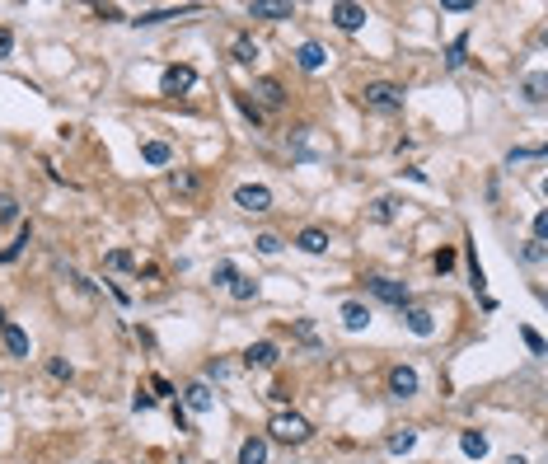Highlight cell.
I'll return each mask as SVG.
<instances>
[{"instance_id":"obj_22","label":"cell","mask_w":548,"mask_h":464,"mask_svg":"<svg viewBox=\"0 0 548 464\" xmlns=\"http://www.w3.org/2000/svg\"><path fill=\"white\" fill-rule=\"evenodd\" d=\"M459 445H464V455H469V460H483V455H488V436H483V431H464V436H459Z\"/></svg>"},{"instance_id":"obj_25","label":"cell","mask_w":548,"mask_h":464,"mask_svg":"<svg viewBox=\"0 0 548 464\" xmlns=\"http://www.w3.org/2000/svg\"><path fill=\"white\" fill-rule=\"evenodd\" d=\"M230 295H235V300H244V305H248V300H253V295H258V282H253V277H235V282H230Z\"/></svg>"},{"instance_id":"obj_10","label":"cell","mask_w":548,"mask_h":464,"mask_svg":"<svg viewBox=\"0 0 548 464\" xmlns=\"http://www.w3.org/2000/svg\"><path fill=\"white\" fill-rule=\"evenodd\" d=\"M192 85H197V70H192V66H169L164 80H159V90H164V94H188Z\"/></svg>"},{"instance_id":"obj_24","label":"cell","mask_w":548,"mask_h":464,"mask_svg":"<svg viewBox=\"0 0 548 464\" xmlns=\"http://www.w3.org/2000/svg\"><path fill=\"white\" fill-rule=\"evenodd\" d=\"M141 159H146V164H169V146L164 141H146V146H141Z\"/></svg>"},{"instance_id":"obj_30","label":"cell","mask_w":548,"mask_h":464,"mask_svg":"<svg viewBox=\"0 0 548 464\" xmlns=\"http://www.w3.org/2000/svg\"><path fill=\"white\" fill-rule=\"evenodd\" d=\"M525 99H529V103H544V75H539V70L525 80Z\"/></svg>"},{"instance_id":"obj_42","label":"cell","mask_w":548,"mask_h":464,"mask_svg":"<svg viewBox=\"0 0 548 464\" xmlns=\"http://www.w3.org/2000/svg\"><path fill=\"white\" fill-rule=\"evenodd\" d=\"M150 389H155V399H159V394H174V385H169L164 375H155V380H150Z\"/></svg>"},{"instance_id":"obj_15","label":"cell","mask_w":548,"mask_h":464,"mask_svg":"<svg viewBox=\"0 0 548 464\" xmlns=\"http://www.w3.org/2000/svg\"><path fill=\"white\" fill-rule=\"evenodd\" d=\"M28 244H33V226L23 221V226H19V235H14V244H5V249H0V268H5V263H14L23 249H28Z\"/></svg>"},{"instance_id":"obj_21","label":"cell","mask_w":548,"mask_h":464,"mask_svg":"<svg viewBox=\"0 0 548 464\" xmlns=\"http://www.w3.org/2000/svg\"><path fill=\"white\" fill-rule=\"evenodd\" d=\"M230 57H235L239 66H248V61L258 57V47H253V38H244V33H239V38H230Z\"/></svg>"},{"instance_id":"obj_4","label":"cell","mask_w":548,"mask_h":464,"mask_svg":"<svg viewBox=\"0 0 548 464\" xmlns=\"http://www.w3.org/2000/svg\"><path fill=\"white\" fill-rule=\"evenodd\" d=\"M248 94H253L248 103H253L258 113H263V108H281V103H286V90H281V80H272V75H258Z\"/></svg>"},{"instance_id":"obj_11","label":"cell","mask_w":548,"mask_h":464,"mask_svg":"<svg viewBox=\"0 0 548 464\" xmlns=\"http://www.w3.org/2000/svg\"><path fill=\"white\" fill-rule=\"evenodd\" d=\"M417 385H422V380H417L413 366H394V371H389V394L394 399H413Z\"/></svg>"},{"instance_id":"obj_2","label":"cell","mask_w":548,"mask_h":464,"mask_svg":"<svg viewBox=\"0 0 548 464\" xmlns=\"http://www.w3.org/2000/svg\"><path fill=\"white\" fill-rule=\"evenodd\" d=\"M291 155L295 159H328L333 155V141H328L319 127H295L291 132Z\"/></svg>"},{"instance_id":"obj_34","label":"cell","mask_w":548,"mask_h":464,"mask_svg":"<svg viewBox=\"0 0 548 464\" xmlns=\"http://www.w3.org/2000/svg\"><path fill=\"white\" fill-rule=\"evenodd\" d=\"M47 371H52L56 380H70V375H75V371H70V362H61V357H52V362H47Z\"/></svg>"},{"instance_id":"obj_41","label":"cell","mask_w":548,"mask_h":464,"mask_svg":"<svg viewBox=\"0 0 548 464\" xmlns=\"http://www.w3.org/2000/svg\"><path fill=\"white\" fill-rule=\"evenodd\" d=\"M10 52H14V33H10V28H0V57H10Z\"/></svg>"},{"instance_id":"obj_5","label":"cell","mask_w":548,"mask_h":464,"mask_svg":"<svg viewBox=\"0 0 548 464\" xmlns=\"http://www.w3.org/2000/svg\"><path fill=\"white\" fill-rule=\"evenodd\" d=\"M366 5H352V0H337L333 5V23L342 28V33H357V28H366Z\"/></svg>"},{"instance_id":"obj_32","label":"cell","mask_w":548,"mask_h":464,"mask_svg":"<svg viewBox=\"0 0 548 464\" xmlns=\"http://www.w3.org/2000/svg\"><path fill=\"white\" fill-rule=\"evenodd\" d=\"M174 193H197V174H174Z\"/></svg>"},{"instance_id":"obj_7","label":"cell","mask_w":548,"mask_h":464,"mask_svg":"<svg viewBox=\"0 0 548 464\" xmlns=\"http://www.w3.org/2000/svg\"><path fill=\"white\" fill-rule=\"evenodd\" d=\"M403 324H408L413 338H431V333H436V315L422 310V305H403Z\"/></svg>"},{"instance_id":"obj_13","label":"cell","mask_w":548,"mask_h":464,"mask_svg":"<svg viewBox=\"0 0 548 464\" xmlns=\"http://www.w3.org/2000/svg\"><path fill=\"white\" fill-rule=\"evenodd\" d=\"M197 5H164V10H146V14H136V28H155V23H164V19H179V14H192Z\"/></svg>"},{"instance_id":"obj_17","label":"cell","mask_w":548,"mask_h":464,"mask_svg":"<svg viewBox=\"0 0 548 464\" xmlns=\"http://www.w3.org/2000/svg\"><path fill=\"white\" fill-rule=\"evenodd\" d=\"M295 61H300V70H324V61H328V52L319 43H305L300 52H295Z\"/></svg>"},{"instance_id":"obj_35","label":"cell","mask_w":548,"mask_h":464,"mask_svg":"<svg viewBox=\"0 0 548 464\" xmlns=\"http://www.w3.org/2000/svg\"><path fill=\"white\" fill-rule=\"evenodd\" d=\"M394 197H380V202H375V221H394Z\"/></svg>"},{"instance_id":"obj_38","label":"cell","mask_w":548,"mask_h":464,"mask_svg":"<svg viewBox=\"0 0 548 464\" xmlns=\"http://www.w3.org/2000/svg\"><path fill=\"white\" fill-rule=\"evenodd\" d=\"M277 249H281L277 235H258V253H277Z\"/></svg>"},{"instance_id":"obj_14","label":"cell","mask_w":548,"mask_h":464,"mask_svg":"<svg viewBox=\"0 0 548 464\" xmlns=\"http://www.w3.org/2000/svg\"><path fill=\"white\" fill-rule=\"evenodd\" d=\"M277 342H253V347L244 352V366H258V371H268V366H277Z\"/></svg>"},{"instance_id":"obj_44","label":"cell","mask_w":548,"mask_h":464,"mask_svg":"<svg viewBox=\"0 0 548 464\" xmlns=\"http://www.w3.org/2000/svg\"><path fill=\"white\" fill-rule=\"evenodd\" d=\"M0 329H5V305H0Z\"/></svg>"},{"instance_id":"obj_19","label":"cell","mask_w":548,"mask_h":464,"mask_svg":"<svg viewBox=\"0 0 548 464\" xmlns=\"http://www.w3.org/2000/svg\"><path fill=\"white\" fill-rule=\"evenodd\" d=\"M342 324H347L352 333H361V329L370 324V310L361 305V300H347V305H342Z\"/></svg>"},{"instance_id":"obj_27","label":"cell","mask_w":548,"mask_h":464,"mask_svg":"<svg viewBox=\"0 0 548 464\" xmlns=\"http://www.w3.org/2000/svg\"><path fill=\"white\" fill-rule=\"evenodd\" d=\"M529 159H534V164H544V146H534V150H511V155H506V164H529Z\"/></svg>"},{"instance_id":"obj_39","label":"cell","mask_w":548,"mask_h":464,"mask_svg":"<svg viewBox=\"0 0 548 464\" xmlns=\"http://www.w3.org/2000/svg\"><path fill=\"white\" fill-rule=\"evenodd\" d=\"M450 268H455V249H441L436 253V272H450Z\"/></svg>"},{"instance_id":"obj_29","label":"cell","mask_w":548,"mask_h":464,"mask_svg":"<svg viewBox=\"0 0 548 464\" xmlns=\"http://www.w3.org/2000/svg\"><path fill=\"white\" fill-rule=\"evenodd\" d=\"M464 52H469V43H464V38H455V43H450V52H446V66L459 70V66H464Z\"/></svg>"},{"instance_id":"obj_28","label":"cell","mask_w":548,"mask_h":464,"mask_svg":"<svg viewBox=\"0 0 548 464\" xmlns=\"http://www.w3.org/2000/svg\"><path fill=\"white\" fill-rule=\"evenodd\" d=\"M132 263H136V258H132V253H127V249H112L108 258H103V268H108V272H127V268H132Z\"/></svg>"},{"instance_id":"obj_26","label":"cell","mask_w":548,"mask_h":464,"mask_svg":"<svg viewBox=\"0 0 548 464\" xmlns=\"http://www.w3.org/2000/svg\"><path fill=\"white\" fill-rule=\"evenodd\" d=\"M19 221V202H14V193H0V226H14Z\"/></svg>"},{"instance_id":"obj_37","label":"cell","mask_w":548,"mask_h":464,"mask_svg":"<svg viewBox=\"0 0 548 464\" xmlns=\"http://www.w3.org/2000/svg\"><path fill=\"white\" fill-rule=\"evenodd\" d=\"M544 239H548V211H539L534 216V244H544Z\"/></svg>"},{"instance_id":"obj_20","label":"cell","mask_w":548,"mask_h":464,"mask_svg":"<svg viewBox=\"0 0 548 464\" xmlns=\"http://www.w3.org/2000/svg\"><path fill=\"white\" fill-rule=\"evenodd\" d=\"M295 244H300L305 253H324L328 249V235L319 226H310V230H300V239H295Z\"/></svg>"},{"instance_id":"obj_36","label":"cell","mask_w":548,"mask_h":464,"mask_svg":"<svg viewBox=\"0 0 548 464\" xmlns=\"http://www.w3.org/2000/svg\"><path fill=\"white\" fill-rule=\"evenodd\" d=\"M441 10H450V14H469V10H473V0H441Z\"/></svg>"},{"instance_id":"obj_43","label":"cell","mask_w":548,"mask_h":464,"mask_svg":"<svg viewBox=\"0 0 548 464\" xmlns=\"http://www.w3.org/2000/svg\"><path fill=\"white\" fill-rule=\"evenodd\" d=\"M525 263H544V244H529V249H525Z\"/></svg>"},{"instance_id":"obj_9","label":"cell","mask_w":548,"mask_h":464,"mask_svg":"<svg viewBox=\"0 0 548 464\" xmlns=\"http://www.w3.org/2000/svg\"><path fill=\"white\" fill-rule=\"evenodd\" d=\"M248 14H253V19H291L295 14V5L291 0H248Z\"/></svg>"},{"instance_id":"obj_8","label":"cell","mask_w":548,"mask_h":464,"mask_svg":"<svg viewBox=\"0 0 548 464\" xmlns=\"http://www.w3.org/2000/svg\"><path fill=\"white\" fill-rule=\"evenodd\" d=\"M370 291H375V295H380V300H384V305H413V295H408V286H403V282H394V277H375V282H370Z\"/></svg>"},{"instance_id":"obj_31","label":"cell","mask_w":548,"mask_h":464,"mask_svg":"<svg viewBox=\"0 0 548 464\" xmlns=\"http://www.w3.org/2000/svg\"><path fill=\"white\" fill-rule=\"evenodd\" d=\"M235 277H239V272H235V263H216V272H211V282H216V286H230Z\"/></svg>"},{"instance_id":"obj_33","label":"cell","mask_w":548,"mask_h":464,"mask_svg":"<svg viewBox=\"0 0 548 464\" xmlns=\"http://www.w3.org/2000/svg\"><path fill=\"white\" fill-rule=\"evenodd\" d=\"M132 408H136V413H150V408H155V394H146V389H136V394H132Z\"/></svg>"},{"instance_id":"obj_23","label":"cell","mask_w":548,"mask_h":464,"mask_svg":"<svg viewBox=\"0 0 548 464\" xmlns=\"http://www.w3.org/2000/svg\"><path fill=\"white\" fill-rule=\"evenodd\" d=\"M413 445H417V431H408V427H403V431H394V436H389V455H408Z\"/></svg>"},{"instance_id":"obj_18","label":"cell","mask_w":548,"mask_h":464,"mask_svg":"<svg viewBox=\"0 0 548 464\" xmlns=\"http://www.w3.org/2000/svg\"><path fill=\"white\" fill-rule=\"evenodd\" d=\"M239 464H268V441H263V436H248V441L239 445Z\"/></svg>"},{"instance_id":"obj_40","label":"cell","mask_w":548,"mask_h":464,"mask_svg":"<svg viewBox=\"0 0 548 464\" xmlns=\"http://www.w3.org/2000/svg\"><path fill=\"white\" fill-rule=\"evenodd\" d=\"M525 347H529V352H539V357H544V338H539L534 329H525Z\"/></svg>"},{"instance_id":"obj_3","label":"cell","mask_w":548,"mask_h":464,"mask_svg":"<svg viewBox=\"0 0 548 464\" xmlns=\"http://www.w3.org/2000/svg\"><path fill=\"white\" fill-rule=\"evenodd\" d=\"M268 431L277 436V441H286V445H305V441H310V431H314V427L300 418V413H277V418L268 422Z\"/></svg>"},{"instance_id":"obj_6","label":"cell","mask_w":548,"mask_h":464,"mask_svg":"<svg viewBox=\"0 0 548 464\" xmlns=\"http://www.w3.org/2000/svg\"><path fill=\"white\" fill-rule=\"evenodd\" d=\"M235 206H244V211H268L272 206V193L263 188V183H244V188H235Z\"/></svg>"},{"instance_id":"obj_16","label":"cell","mask_w":548,"mask_h":464,"mask_svg":"<svg viewBox=\"0 0 548 464\" xmlns=\"http://www.w3.org/2000/svg\"><path fill=\"white\" fill-rule=\"evenodd\" d=\"M0 338H5L10 357H28V333H23L19 324H10V319H5V329H0Z\"/></svg>"},{"instance_id":"obj_12","label":"cell","mask_w":548,"mask_h":464,"mask_svg":"<svg viewBox=\"0 0 548 464\" xmlns=\"http://www.w3.org/2000/svg\"><path fill=\"white\" fill-rule=\"evenodd\" d=\"M183 404H188L192 413H211V408H216V394H211V385H206V380H192V385L183 389Z\"/></svg>"},{"instance_id":"obj_1","label":"cell","mask_w":548,"mask_h":464,"mask_svg":"<svg viewBox=\"0 0 548 464\" xmlns=\"http://www.w3.org/2000/svg\"><path fill=\"white\" fill-rule=\"evenodd\" d=\"M361 108L389 117V113H399V108H403V90H399V85H389V80H370L366 90H361Z\"/></svg>"}]
</instances>
